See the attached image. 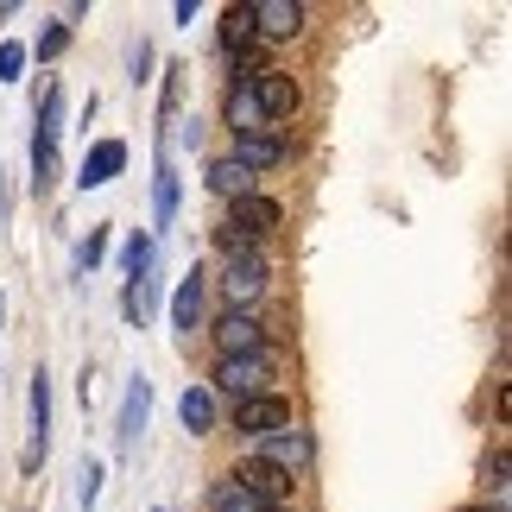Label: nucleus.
Instances as JSON below:
<instances>
[{"label":"nucleus","mask_w":512,"mask_h":512,"mask_svg":"<svg viewBox=\"0 0 512 512\" xmlns=\"http://www.w3.org/2000/svg\"><path fill=\"white\" fill-rule=\"evenodd\" d=\"M279 222H285V209L272 203V196H260V190H253V196H234L228 215H222V228H215V247H222L228 260H241V253H260V241H266Z\"/></svg>","instance_id":"nucleus-1"},{"label":"nucleus","mask_w":512,"mask_h":512,"mask_svg":"<svg viewBox=\"0 0 512 512\" xmlns=\"http://www.w3.org/2000/svg\"><path fill=\"white\" fill-rule=\"evenodd\" d=\"M209 392H228L234 405H241V399H260V392H272V354H215Z\"/></svg>","instance_id":"nucleus-2"},{"label":"nucleus","mask_w":512,"mask_h":512,"mask_svg":"<svg viewBox=\"0 0 512 512\" xmlns=\"http://www.w3.org/2000/svg\"><path fill=\"white\" fill-rule=\"evenodd\" d=\"M253 108H260V121L266 127H279L285 133V121H291V114H298V102H304V89H298V76H285V70H260V76H253Z\"/></svg>","instance_id":"nucleus-3"},{"label":"nucleus","mask_w":512,"mask_h":512,"mask_svg":"<svg viewBox=\"0 0 512 512\" xmlns=\"http://www.w3.org/2000/svg\"><path fill=\"white\" fill-rule=\"evenodd\" d=\"M234 430H247V437H279V430H291V399L285 392H260V399H241L234 405Z\"/></svg>","instance_id":"nucleus-4"},{"label":"nucleus","mask_w":512,"mask_h":512,"mask_svg":"<svg viewBox=\"0 0 512 512\" xmlns=\"http://www.w3.org/2000/svg\"><path fill=\"white\" fill-rule=\"evenodd\" d=\"M266 260L260 253H241V260H228V272H222V298H228V310H253L266 298Z\"/></svg>","instance_id":"nucleus-5"},{"label":"nucleus","mask_w":512,"mask_h":512,"mask_svg":"<svg viewBox=\"0 0 512 512\" xmlns=\"http://www.w3.org/2000/svg\"><path fill=\"white\" fill-rule=\"evenodd\" d=\"M228 481H234V487H247V494L260 500V506H285V500H291V487H298V481L285 475V468H272V462H260V456L234 462V475H228Z\"/></svg>","instance_id":"nucleus-6"},{"label":"nucleus","mask_w":512,"mask_h":512,"mask_svg":"<svg viewBox=\"0 0 512 512\" xmlns=\"http://www.w3.org/2000/svg\"><path fill=\"white\" fill-rule=\"evenodd\" d=\"M247 13H253V38H272V45H285V38L304 32L298 0H247Z\"/></svg>","instance_id":"nucleus-7"},{"label":"nucleus","mask_w":512,"mask_h":512,"mask_svg":"<svg viewBox=\"0 0 512 512\" xmlns=\"http://www.w3.org/2000/svg\"><path fill=\"white\" fill-rule=\"evenodd\" d=\"M26 411H32V443H26V468H38V462L51 456V373H45V367L32 373Z\"/></svg>","instance_id":"nucleus-8"},{"label":"nucleus","mask_w":512,"mask_h":512,"mask_svg":"<svg viewBox=\"0 0 512 512\" xmlns=\"http://www.w3.org/2000/svg\"><path fill=\"white\" fill-rule=\"evenodd\" d=\"M215 354H266V323L253 310H228L215 323Z\"/></svg>","instance_id":"nucleus-9"},{"label":"nucleus","mask_w":512,"mask_h":512,"mask_svg":"<svg viewBox=\"0 0 512 512\" xmlns=\"http://www.w3.org/2000/svg\"><path fill=\"white\" fill-rule=\"evenodd\" d=\"M121 171H127V146H121V140H95V146L83 152V171H76V184H83V190H102V184H114Z\"/></svg>","instance_id":"nucleus-10"},{"label":"nucleus","mask_w":512,"mask_h":512,"mask_svg":"<svg viewBox=\"0 0 512 512\" xmlns=\"http://www.w3.org/2000/svg\"><path fill=\"white\" fill-rule=\"evenodd\" d=\"M228 159H241L253 177L260 171H272V165H285V133L279 127H266V133H247V140H234V152Z\"/></svg>","instance_id":"nucleus-11"},{"label":"nucleus","mask_w":512,"mask_h":512,"mask_svg":"<svg viewBox=\"0 0 512 512\" xmlns=\"http://www.w3.org/2000/svg\"><path fill=\"white\" fill-rule=\"evenodd\" d=\"M260 462L285 468V475L298 481V468H310V437H304L298 424H291V430H279V437H266V443H260Z\"/></svg>","instance_id":"nucleus-12"},{"label":"nucleus","mask_w":512,"mask_h":512,"mask_svg":"<svg viewBox=\"0 0 512 512\" xmlns=\"http://www.w3.org/2000/svg\"><path fill=\"white\" fill-rule=\"evenodd\" d=\"M146 411H152V386H146V373H133V386H127V405H121V424H114V443L133 449L140 443V430H146Z\"/></svg>","instance_id":"nucleus-13"},{"label":"nucleus","mask_w":512,"mask_h":512,"mask_svg":"<svg viewBox=\"0 0 512 512\" xmlns=\"http://www.w3.org/2000/svg\"><path fill=\"white\" fill-rule=\"evenodd\" d=\"M203 184L222 196V203H234V196H253V184H260V177H253L241 159H209V171H203Z\"/></svg>","instance_id":"nucleus-14"},{"label":"nucleus","mask_w":512,"mask_h":512,"mask_svg":"<svg viewBox=\"0 0 512 512\" xmlns=\"http://www.w3.org/2000/svg\"><path fill=\"white\" fill-rule=\"evenodd\" d=\"M171 323L184 329V336L203 323V272H196V266H190L184 279H177V291H171Z\"/></svg>","instance_id":"nucleus-15"},{"label":"nucleus","mask_w":512,"mask_h":512,"mask_svg":"<svg viewBox=\"0 0 512 512\" xmlns=\"http://www.w3.org/2000/svg\"><path fill=\"white\" fill-rule=\"evenodd\" d=\"M177 424H184L190 437H209V430H215V392L209 386H184V399H177Z\"/></svg>","instance_id":"nucleus-16"},{"label":"nucleus","mask_w":512,"mask_h":512,"mask_svg":"<svg viewBox=\"0 0 512 512\" xmlns=\"http://www.w3.org/2000/svg\"><path fill=\"white\" fill-rule=\"evenodd\" d=\"M222 121H228L234 140H247V133H266L260 108H253V89H234V83H228V95H222Z\"/></svg>","instance_id":"nucleus-17"},{"label":"nucleus","mask_w":512,"mask_h":512,"mask_svg":"<svg viewBox=\"0 0 512 512\" xmlns=\"http://www.w3.org/2000/svg\"><path fill=\"white\" fill-rule=\"evenodd\" d=\"M152 222H159V228L177 222V171H171L165 152H159V177H152Z\"/></svg>","instance_id":"nucleus-18"},{"label":"nucleus","mask_w":512,"mask_h":512,"mask_svg":"<svg viewBox=\"0 0 512 512\" xmlns=\"http://www.w3.org/2000/svg\"><path fill=\"white\" fill-rule=\"evenodd\" d=\"M222 51H228V57L253 51V13H247V7H228V13H222Z\"/></svg>","instance_id":"nucleus-19"},{"label":"nucleus","mask_w":512,"mask_h":512,"mask_svg":"<svg viewBox=\"0 0 512 512\" xmlns=\"http://www.w3.org/2000/svg\"><path fill=\"white\" fill-rule=\"evenodd\" d=\"M152 260H159V241H152V234L140 228V234H133V241H127V253H121L127 279H146V272H152Z\"/></svg>","instance_id":"nucleus-20"},{"label":"nucleus","mask_w":512,"mask_h":512,"mask_svg":"<svg viewBox=\"0 0 512 512\" xmlns=\"http://www.w3.org/2000/svg\"><path fill=\"white\" fill-rule=\"evenodd\" d=\"M209 506H215V512H266L260 500L247 494V487H234V481H215V487H209Z\"/></svg>","instance_id":"nucleus-21"},{"label":"nucleus","mask_w":512,"mask_h":512,"mask_svg":"<svg viewBox=\"0 0 512 512\" xmlns=\"http://www.w3.org/2000/svg\"><path fill=\"white\" fill-rule=\"evenodd\" d=\"M70 51V26L57 19V26H45L38 32V51H26V57H38V64H51V57H64Z\"/></svg>","instance_id":"nucleus-22"},{"label":"nucleus","mask_w":512,"mask_h":512,"mask_svg":"<svg viewBox=\"0 0 512 512\" xmlns=\"http://www.w3.org/2000/svg\"><path fill=\"white\" fill-rule=\"evenodd\" d=\"M76 500H83L89 512H95V500H102V462L95 456H83V468H76Z\"/></svg>","instance_id":"nucleus-23"},{"label":"nucleus","mask_w":512,"mask_h":512,"mask_svg":"<svg viewBox=\"0 0 512 512\" xmlns=\"http://www.w3.org/2000/svg\"><path fill=\"white\" fill-rule=\"evenodd\" d=\"M102 253H108V228H89V241L76 247V272H95V266H102Z\"/></svg>","instance_id":"nucleus-24"},{"label":"nucleus","mask_w":512,"mask_h":512,"mask_svg":"<svg viewBox=\"0 0 512 512\" xmlns=\"http://www.w3.org/2000/svg\"><path fill=\"white\" fill-rule=\"evenodd\" d=\"M121 317L140 329L146 323V279H127V291H121Z\"/></svg>","instance_id":"nucleus-25"},{"label":"nucleus","mask_w":512,"mask_h":512,"mask_svg":"<svg viewBox=\"0 0 512 512\" xmlns=\"http://www.w3.org/2000/svg\"><path fill=\"white\" fill-rule=\"evenodd\" d=\"M184 76H190L184 64H171V70H165V108H159L165 121H177V108H184Z\"/></svg>","instance_id":"nucleus-26"},{"label":"nucleus","mask_w":512,"mask_h":512,"mask_svg":"<svg viewBox=\"0 0 512 512\" xmlns=\"http://www.w3.org/2000/svg\"><path fill=\"white\" fill-rule=\"evenodd\" d=\"M32 57H26V45H0V83H19V70H26Z\"/></svg>","instance_id":"nucleus-27"},{"label":"nucleus","mask_w":512,"mask_h":512,"mask_svg":"<svg viewBox=\"0 0 512 512\" xmlns=\"http://www.w3.org/2000/svg\"><path fill=\"white\" fill-rule=\"evenodd\" d=\"M481 481L494 487V494H500V487H506V449H494V456L481 462Z\"/></svg>","instance_id":"nucleus-28"},{"label":"nucleus","mask_w":512,"mask_h":512,"mask_svg":"<svg viewBox=\"0 0 512 512\" xmlns=\"http://www.w3.org/2000/svg\"><path fill=\"white\" fill-rule=\"evenodd\" d=\"M146 70H152V45L140 38V45H133V83H146Z\"/></svg>","instance_id":"nucleus-29"},{"label":"nucleus","mask_w":512,"mask_h":512,"mask_svg":"<svg viewBox=\"0 0 512 512\" xmlns=\"http://www.w3.org/2000/svg\"><path fill=\"white\" fill-rule=\"evenodd\" d=\"M456 512H506V506H500V500H494V506H456Z\"/></svg>","instance_id":"nucleus-30"},{"label":"nucleus","mask_w":512,"mask_h":512,"mask_svg":"<svg viewBox=\"0 0 512 512\" xmlns=\"http://www.w3.org/2000/svg\"><path fill=\"white\" fill-rule=\"evenodd\" d=\"M0 317H7V298H0Z\"/></svg>","instance_id":"nucleus-31"}]
</instances>
